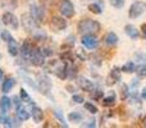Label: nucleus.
<instances>
[{"instance_id":"nucleus-1","label":"nucleus","mask_w":146,"mask_h":128,"mask_svg":"<svg viewBox=\"0 0 146 128\" xmlns=\"http://www.w3.org/2000/svg\"><path fill=\"white\" fill-rule=\"evenodd\" d=\"M77 30L81 35H96V33L100 32L101 26L98 21L85 18V19L80 21V23L77 26Z\"/></svg>"},{"instance_id":"nucleus-2","label":"nucleus","mask_w":146,"mask_h":128,"mask_svg":"<svg viewBox=\"0 0 146 128\" xmlns=\"http://www.w3.org/2000/svg\"><path fill=\"white\" fill-rule=\"evenodd\" d=\"M28 59H30L31 64L36 65V67H41V65L45 64V55L42 54V50L38 49V48H36V46H33V49H32V51H31Z\"/></svg>"},{"instance_id":"nucleus-3","label":"nucleus","mask_w":146,"mask_h":128,"mask_svg":"<svg viewBox=\"0 0 146 128\" xmlns=\"http://www.w3.org/2000/svg\"><path fill=\"white\" fill-rule=\"evenodd\" d=\"M22 25L27 32H32V31L37 30L40 23H38L31 14H23L22 15Z\"/></svg>"},{"instance_id":"nucleus-4","label":"nucleus","mask_w":146,"mask_h":128,"mask_svg":"<svg viewBox=\"0 0 146 128\" xmlns=\"http://www.w3.org/2000/svg\"><path fill=\"white\" fill-rule=\"evenodd\" d=\"M59 12L63 17L72 18L74 15V7H73L71 0H62L59 4Z\"/></svg>"},{"instance_id":"nucleus-5","label":"nucleus","mask_w":146,"mask_h":128,"mask_svg":"<svg viewBox=\"0 0 146 128\" xmlns=\"http://www.w3.org/2000/svg\"><path fill=\"white\" fill-rule=\"evenodd\" d=\"M145 12V4L141 1H135L133 4L131 5V8H129V17L132 18V19H136V18H139L141 14H144Z\"/></svg>"},{"instance_id":"nucleus-6","label":"nucleus","mask_w":146,"mask_h":128,"mask_svg":"<svg viewBox=\"0 0 146 128\" xmlns=\"http://www.w3.org/2000/svg\"><path fill=\"white\" fill-rule=\"evenodd\" d=\"M81 42L88 50H94L99 45V40L95 37V35H83L82 38H81Z\"/></svg>"},{"instance_id":"nucleus-7","label":"nucleus","mask_w":146,"mask_h":128,"mask_svg":"<svg viewBox=\"0 0 146 128\" xmlns=\"http://www.w3.org/2000/svg\"><path fill=\"white\" fill-rule=\"evenodd\" d=\"M50 27L53 31H63L67 28V21L63 17L54 15L50 21Z\"/></svg>"},{"instance_id":"nucleus-8","label":"nucleus","mask_w":146,"mask_h":128,"mask_svg":"<svg viewBox=\"0 0 146 128\" xmlns=\"http://www.w3.org/2000/svg\"><path fill=\"white\" fill-rule=\"evenodd\" d=\"M1 19H3V23H4L5 26H9V27L14 28V30H17L18 26H19L17 17H15L13 13H10V12L4 13V14H3V18H1Z\"/></svg>"},{"instance_id":"nucleus-9","label":"nucleus","mask_w":146,"mask_h":128,"mask_svg":"<svg viewBox=\"0 0 146 128\" xmlns=\"http://www.w3.org/2000/svg\"><path fill=\"white\" fill-rule=\"evenodd\" d=\"M38 90H40V92L44 94V95H45V94L48 95V94L50 92L51 82L46 76H40V77H38Z\"/></svg>"},{"instance_id":"nucleus-10","label":"nucleus","mask_w":146,"mask_h":128,"mask_svg":"<svg viewBox=\"0 0 146 128\" xmlns=\"http://www.w3.org/2000/svg\"><path fill=\"white\" fill-rule=\"evenodd\" d=\"M30 14L32 15L33 18H35L36 21H37L38 23H41L42 22V19H44V17H45V12H44V8H41V7H38V5H35V4H32L30 7Z\"/></svg>"},{"instance_id":"nucleus-11","label":"nucleus","mask_w":146,"mask_h":128,"mask_svg":"<svg viewBox=\"0 0 146 128\" xmlns=\"http://www.w3.org/2000/svg\"><path fill=\"white\" fill-rule=\"evenodd\" d=\"M119 81H121V69L114 67L113 69L110 70V73H109L108 78H106V85L113 86V85H115L117 82H119Z\"/></svg>"},{"instance_id":"nucleus-12","label":"nucleus","mask_w":146,"mask_h":128,"mask_svg":"<svg viewBox=\"0 0 146 128\" xmlns=\"http://www.w3.org/2000/svg\"><path fill=\"white\" fill-rule=\"evenodd\" d=\"M77 85L81 90L86 91V92H91V91L95 88L94 82H91L90 80H87V78H85V77H78L77 78Z\"/></svg>"},{"instance_id":"nucleus-13","label":"nucleus","mask_w":146,"mask_h":128,"mask_svg":"<svg viewBox=\"0 0 146 128\" xmlns=\"http://www.w3.org/2000/svg\"><path fill=\"white\" fill-rule=\"evenodd\" d=\"M33 46H35V45H33L32 42H30V41H25V42H23L22 48H21V50H19L23 58H28V56H30V54H31V51H32Z\"/></svg>"},{"instance_id":"nucleus-14","label":"nucleus","mask_w":146,"mask_h":128,"mask_svg":"<svg viewBox=\"0 0 146 128\" xmlns=\"http://www.w3.org/2000/svg\"><path fill=\"white\" fill-rule=\"evenodd\" d=\"M32 118L35 123H41L44 121V111L38 106H32Z\"/></svg>"},{"instance_id":"nucleus-15","label":"nucleus","mask_w":146,"mask_h":128,"mask_svg":"<svg viewBox=\"0 0 146 128\" xmlns=\"http://www.w3.org/2000/svg\"><path fill=\"white\" fill-rule=\"evenodd\" d=\"M104 42H105L108 46H114V45H117V42H118V36H117L114 32L106 33L105 37H104Z\"/></svg>"},{"instance_id":"nucleus-16","label":"nucleus","mask_w":146,"mask_h":128,"mask_svg":"<svg viewBox=\"0 0 146 128\" xmlns=\"http://www.w3.org/2000/svg\"><path fill=\"white\" fill-rule=\"evenodd\" d=\"M9 108H10V99L8 96H3L0 99V110H1V113L7 114Z\"/></svg>"},{"instance_id":"nucleus-17","label":"nucleus","mask_w":146,"mask_h":128,"mask_svg":"<svg viewBox=\"0 0 146 128\" xmlns=\"http://www.w3.org/2000/svg\"><path fill=\"white\" fill-rule=\"evenodd\" d=\"M124 31H126L127 35H128L131 38H133V40L139 38V36H140V32H139V31H137L132 25H127L126 27H124Z\"/></svg>"},{"instance_id":"nucleus-18","label":"nucleus","mask_w":146,"mask_h":128,"mask_svg":"<svg viewBox=\"0 0 146 128\" xmlns=\"http://www.w3.org/2000/svg\"><path fill=\"white\" fill-rule=\"evenodd\" d=\"M14 85H15V80H14V78H7V80L4 81V83H3V87H1L3 88V92H4V94L9 92V91L14 87Z\"/></svg>"},{"instance_id":"nucleus-19","label":"nucleus","mask_w":146,"mask_h":128,"mask_svg":"<svg viewBox=\"0 0 146 128\" xmlns=\"http://www.w3.org/2000/svg\"><path fill=\"white\" fill-rule=\"evenodd\" d=\"M17 115H18V118H19L21 121H27V119L30 118V113H28V111L26 110L22 105L17 108Z\"/></svg>"},{"instance_id":"nucleus-20","label":"nucleus","mask_w":146,"mask_h":128,"mask_svg":"<svg viewBox=\"0 0 146 128\" xmlns=\"http://www.w3.org/2000/svg\"><path fill=\"white\" fill-rule=\"evenodd\" d=\"M8 51H9V54L13 56L18 55L19 50H18V45H17V42H15V40L12 41V42H8Z\"/></svg>"},{"instance_id":"nucleus-21","label":"nucleus","mask_w":146,"mask_h":128,"mask_svg":"<svg viewBox=\"0 0 146 128\" xmlns=\"http://www.w3.org/2000/svg\"><path fill=\"white\" fill-rule=\"evenodd\" d=\"M135 72H136L139 78H145L146 77V64H140L139 67L135 68Z\"/></svg>"},{"instance_id":"nucleus-22","label":"nucleus","mask_w":146,"mask_h":128,"mask_svg":"<svg viewBox=\"0 0 146 128\" xmlns=\"http://www.w3.org/2000/svg\"><path fill=\"white\" fill-rule=\"evenodd\" d=\"M114 104H115V95H114V94H111V95L108 96V97H104L103 99V105L106 106V108L113 106Z\"/></svg>"},{"instance_id":"nucleus-23","label":"nucleus","mask_w":146,"mask_h":128,"mask_svg":"<svg viewBox=\"0 0 146 128\" xmlns=\"http://www.w3.org/2000/svg\"><path fill=\"white\" fill-rule=\"evenodd\" d=\"M128 101L129 103H132V104H140L141 103V95H140L139 92H136V91H135V92H129V96H128Z\"/></svg>"},{"instance_id":"nucleus-24","label":"nucleus","mask_w":146,"mask_h":128,"mask_svg":"<svg viewBox=\"0 0 146 128\" xmlns=\"http://www.w3.org/2000/svg\"><path fill=\"white\" fill-rule=\"evenodd\" d=\"M121 100H127L129 96V88L127 85H124V83H122L121 85Z\"/></svg>"},{"instance_id":"nucleus-25","label":"nucleus","mask_w":146,"mask_h":128,"mask_svg":"<svg viewBox=\"0 0 146 128\" xmlns=\"http://www.w3.org/2000/svg\"><path fill=\"white\" fill-rule=\"evenodd\" d=\"M82 114H80L78 111H73V113H69V115H68V119L71 122H74V123H78V122H81L82 121Z\"/></svg>"},{"instance_id":"nucleus-26","label":"nucleus","mask_w":146,"mask_h":128,"mask_svg":"<svg viewBox=\"0 0 146 128\" xmlns=\"http://www.w3.org/2000/svg\"><path fill=\"white\" fill-rule=\"evenodd\" d=\"M135 63L133 62H128V63H126L123 65V67L121 68V70L122 72H124V73H132V72H135Z\"/></svg>"},{"instance_id":"nucleus-27","label":"nucleus","mask_w":146,"mask_h":128,"mask_svg":"<svg viewBox=\"0 0 146 128\" xmlns=\"http://www.w3.org/2000/svg\"><path fill=\"white\" fill-rule=\"evenodd\" d=\"M0 123H3L4 126H7V127H14L15 126L14 121H13V119H10V118H8V117L4 115V114L0 117Z\"/></svg>"},{"instance_id":"nucleus-28","label":"nucleus","mask_w":146,"mask_h":128,"mask_svg":"<svg viewBox=\"0 0 146 128\" xmlns=\"http://www.w3.org/2000/svg\"><path fill=\"white\" fill-rule=\"evenodd\" d=\"M60 58H62V60L63 62H69V63H72L73 60H74V55H73V53L72 51H66V53H63L60 55Z\"/></svg>"},{"instance_id":"nucleus-29","label":"nucleus","mask_w":146,"mask_h":128,"mask_svg":"<svg viewBox=\"0 0 146 128\" xmlns=\"http://www.w3.org/2000/svg\"><path fill=\"white\" fill-rule=\"evenodd\" d=\"M90 94H91V97H92L94 100H100V99L104 96L103 91H101V90H95V88H94Z\"/></svg>"},{"instance_id":"nucleus-30","label":"nucleus","mask_w":146,"mask_h":128,"mask_svg":"<svg viewBox=\"0 0 146 128\" xmlns=\"http://www.w3.org/2000/svg\"><path fill=\"white\" fill-rule=\"evenodd\" d=\"M40 1L42 4V8H53L58 3V0H40Z\"/></svg>"},{"instance_id":"nucleus-31","label":"nucleus","mask_w":146,"mask_h":128,"mask_svg":"<svg viewBox=\"0 0 146 128\" xmlns=\"http://www.w3.org/2000/svg\"><path fill=\"white\" fill-rule=\"evenodd\" d=\"M85 109L87 111H90L91 114H96V113H98V108H96L94 104H91V103H85Z\"/></svg>"},{"instance_id":"nucleus-32","label":"nucleus","mask_w":146,"mask_h":128,"mask_svg":"<svg viewBox=\"0 0 146 128\" xmlns=\"http://www.w3.org/2000/svg\"><path fill=\"white\" fill-rule=\"evenodd\" d=\"M88 10L91 13H94V14H100L101 13V8L98 4H90L88 5Z\"/></svg>"},{"instance_id":"nucleus-33","label":"nucleus","mask_w":146,"mask_h":128,"mask_svg":"<svg viewBox=\"0 0 146 128\" xmlns=\"http://www.w3.org/2000/svg\"><path fill=\"white\" fill-rule=\"evenodd\" d=\"M1 38L4 41H7V42H12V41H14L13 36L10 35V32H8V31H3L1 32Z\"/></svg>"},{"instance_id":"nucleus-34","label":"nucleus","mask_w":146,"mask_h":128,"mask_svg":"<svg viewBox=\"0 0 146 128\" xmlns=\"http://www.w3.org/2000/svg\"><path fill=\"white\" fill-rule=\"evenodd\" d=\"M110 5L117 8V9H121L124 5V0H110Z\"/></svg>"},{"instance_id":"nucleus-35","label":"nucleus","mask_w":146,"mask_h":128,"mask_svg":"<svg viewBox=\"0 0 146 128\" xmlns=\"http://www.w3.org/2000/svg\"><path fill=\"white\" fill-rule=\"evenodd\" d=\"M21 99H22V101H25V103H32V100H31V97L28 96V94L25 91V88H22L21 90Z\"/></svg>"},{"instance_id":"nucleus-36","label":"nucleus","mask_w":146,"mask_h":128,"mask_svg":"<svg viewBox=\"0 0 146 128\" xmlns=\"http://www.w3.org/2000/svg\"><path fill=\"white\" fill-rule=\"evenodd\" d=\"M72 100H73V103H76V104L85 103V99H83V96H81V95H73L72 96Z\"/></svg>"},{"instance_id":"nucleus-37","label":"nucleus","mask_w":146,"mask_h":128,"mask_svg":"<svg viewBox=\"0 0 146 128\" xmlns=\"http://www.w3.org/2000/svg\"><path fill=\"white\" fill-rule=\"evenodd\" d=\"M54 115H55L56 118L60 121V123L63 124V127H67V124H66V122H64V118H63V115H62L60 111H59V110H55V111H54Z\"/></svg>"},{"instance_id":"nucleus-38","label":"nucleus","mask_w":146,"mask_h":128,"mask_svg":"<svg viewBox=\"0 0 146 128\" xmlns=\"http://www.w3.org/2000/svg\"><path fill=\"white\" fill-rule=\"evenodd\" d=\"M135 58H136L137 62H144V63H146V54L144 53H136Z\"/></svg>"},{"instance_id":"nucleus-39","label":"nucleus","mask_w":146,"mask_h":128,"mask_svg":"<svg viewBox=\"0 0 146 128\" xmlns=\"http://www.w3.org/2000/svg\"><path fill=\"white\" fill-rule=\"evenodd\" d=\"M42 54L45 56H51V55H53V51H51V49L45 48V49H42Z\"/></svg>"},{"instance_id":"nucleus-40","label":"nucleus","mask_w":146,"mask_h":128,"mask_svg":"<svg viewBox=\"0 0 146 128\" xmlns=\"http://www.w3.org/2000/svg\"><path fill=\"white\" fill-rule=\"evenodd\" d=\"M96 124H95V119H91L90 122H87L86 124H83V127H95Z\"/></svg>"},{"instance_id":"nucleus-41","label":"nucleus","mask_w":146,"mask_h":128,"mask_svg":"<svg viewBox=\"0 0 146 128\" xmlns=\"http://www.w3.org/2000/svg\"><path fill=\"white\" fill-rule=\"evenodd\" d=\"M13 101H14V105H15V108H18V106H21V105H22V103H21L19 97H14V99H13Z\"/></svg>"},{"instance_id":"nucleus-42","label":"nucleus","mask_w":146,"mask_h":128,"mask_svg":"<svg viewBox=\"0 0 146 128\" xmlns=\"http://www.w3.org/2000/svg\"><path fill=\"white\" fill-rule=\"evenodd\" d=\"M141 32H142V35H144V37L146 38V23L141 25Z\"/></svg>"},{"instance_id":"nucleus-43","label":"nucleus","mask_w":146,"mask_h":128,"mask_svg":"<svg viewBox=\"0 0 146 128\" xmlns=\"http://www.w3.org/2000/svg\"><path fill=\"white\" fill-rule=\"evenodd\" d=\"M141 96H142V99H146V87H144V88H142Z\"/></svg>"},{"instance_id":"nucleus-44","label":"nucleus","mask_w":146,"mask_h":128,"mask_svg":"<svg viewBox=\"0 0 146 128\" xmlns=\"http://www.w3.org/2000/svg\"><path fill=\"white\" fill-rule=\"evenodd\" d=\"M137 85H139V81H137V80H133V81H132V86H133V87H136Z\"/></svg>"},{"instance_id":"nucleus-45","label":"nucleus","mask_w":146,"mask_h":128,"mask_svg":"<svg viewBox=\"0 0 146 128\" xmlns=\"http://www.w3.org/2000/svg\"><path fill=\"white\" fill-rule=\"evenodd\" d=\"M142 126L146 127V117H144V119H142Z\"/></svg>"},{"instance_id":"nucleus-46","label":"nucleus","mask_w":146,"mask_h":128,"mask_svg":"<svg viewBox=\"0 0 146 128\" xmlns=\"http://www.w3.org/2000/svg\"><path fill=\"white\" fill-rule=\"evenodd\" d=\"M1 78H3V70L0 69V80H1Z\"/></svg>"}]
</instances>
